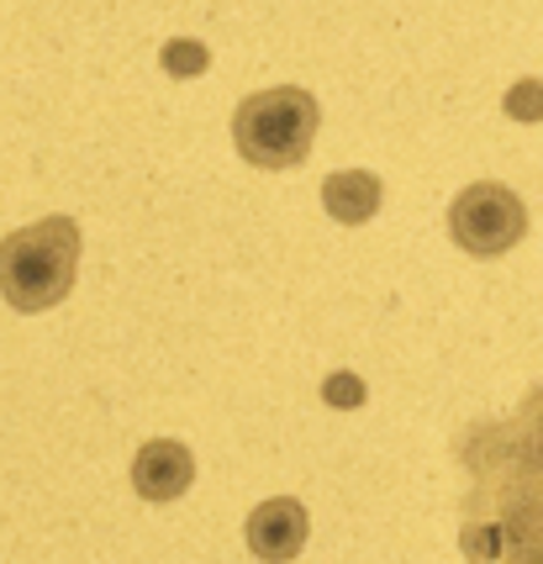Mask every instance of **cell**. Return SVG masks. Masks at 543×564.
Listing matches in <instances>:
<instances>
[{"mask_svg":"<svg viewBox=\"0 0 543 564\" xmlns=\"http://www.w3.org/2000/svg\"><path fill=\"white\" fill-rule=\"evenodd\" d=\"M459 549L469 564H543V386L454 433Z\"/></svg>","mask_w":543,"mask_h":564,"instance_id":"cell-1","label":"cell"},{"mask_svg":"<svg viewBox=\"0 0 543 564\" xmlns=\"http://www.w3.org/2000/svg\"><path fill=\"white\" fill-rule=\"evenodd\" d=\"M79 270V221L43 217L0 238V295L11 312H53L75 291Z\"/></svg>","mask_w":543,"mask_h":564,"instance_id":"cell-2","label":"cell"},{"mask_svg":"<svg viewBox=\"0 0 543 564\" xmlns=\"http://www.w3.org/2000/svg\"><path fill=\"white\" fill-rule=\"evenodd\" d=\"M322 106L312 90L301 85H274V90H253L243 106L232 111V143L253 170H296L317 143Z\"/></svg>","mask_w":543,"mask_h":564,"instance_id":"cell-3","label":"cell"},{"mask_svg":"<svg viewBox=\"0 0 543 564\" xmlns=\"http://www.w3.org/2000/svg\"><path fill=\"white\" fill-rule=\"evenodd\" d=\"M448 232L454 243L475 259H501L528 238V206L512 185L501 180H475L448 206Z\"/></svg>","mask_w":543,"mask_h":564,"instance_id":"cell-4","label":"cell"},{"mask_svg":"<svg viewBox=\"0 0 543 564\" xmlns=\"http://www.w3.org/2000/svg\"><path fill=\"white\" fill-rule=\"evenodd\" d=\"M306 533H312V517L301 507L296 496H274V501H259L248 512V554L264 564H291L306 549Z\"/></svg>","mask_w":543,"mask_h":564,"instance_id":"cell-5","label":"cell"},{"mask_svg":"<svg viewBox=\"0 0 543 564\" xmlns=\"http://www.w3.org/2000/svg\"><path fill=\"white\" fill-rule=\"evenodd\" d=\"M196 486V454L185 448L180 438H153L138 448L132 459V491L143 501H180V496Z\"/></svg>","mask_w":543,"mask_h":564,"instance_id":"cell-6","label":"cell"},{"mask_svg":"<svg viewBox=\"0 0 543 564\" xmlns=\"http://www.w3.org/2000/svg\"><path fill=\"white\" fill-rule=\"evenodd\" d=\"M380 200H385V185L370 170H333L322 180V206H327V217L344 221V227H365L380 212Z\"/></svg>","mask_w":543,"mask_h":564,"instance_id":"cell-7","label":"cell"},{"mask_svg":"<svg viewBox=\"0 0 543 564\" xmlns=\"http://www.w3.org/2000/svg\"><path fill=\"white\" fill-rule=\"evenodd\" d=\"M507 117H518V122H539L543 117V85L539 79L512 85V96H507Z\"/></svg>","mask_w":543,"mask_h":564,"instance_id":"cell-8","label":"cell"},{"mask_svg":"<svg viewBox=\"0 0 543 564\" xmlns=\"http://www.w3.org/2000/svg\"><path fill=\"white\" fill-rule=\"evenodd\" d=\"M164 69L170 74H200L206 69V48H200V43H170V48H164Z\"/></svg>","mask_w":543,"mask_h":564,"instance_id":"cell-9","label":"cell"},{"mask_svg":"<svg viewBox=\"0 0 543 564\" xmlns=\"http://www.w3.org/2000/svg\"><path fill=\"white\" fill-rule=\"evenodd\" d=\"M327 401H333V406H359V401H365V380H359V375H333V380H327Z\"/></svg>","mask_w":543,"mask_h":564,"instance_id":"cell-10","label":"cell"}]
</instances>
